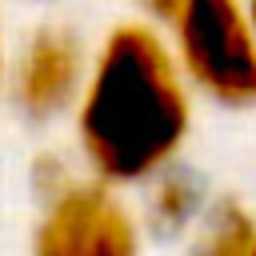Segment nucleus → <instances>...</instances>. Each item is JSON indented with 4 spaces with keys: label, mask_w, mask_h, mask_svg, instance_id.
<instances>
[{
    "label": "nucleus",
    "mask_w": 256,
    "mask_h": 256,
    "mask_svg": "<svg viewBox=\"0 0 256 256\" xmlns=\"http://www.w3.org/2000/svg\"><path fill=\"white\" fill-rule=\"evenodd\" d=\"M188 132V96L176 56L148 24H120L104 36L80 84L76 136L104 184H132L160 172Z\"/></svg>",
    "instance_id": "obj_1"
},
{
    "label": "nucleus",
    "mask_w": 256,
    "mask_h": 256,
    "mask_svg": "<svg viewBox=\"0 0 256 256\" xmlns=\"http://www.w3.org/2000/svg\"><path fill=\"white\" fill-rule=\"evenodd\" d=\"M136 4H140L148 16H160V20H168V16L176 12V4H180V0H136Z\"/></svg>",
    "instance_id": "obj_7"
},
{
    "label": "nucleus",
    "mask_w": 256,
    "mask_h": 256,
    "mask_svg": "<svg viewBox=\"0 0 256 256\" xmlns=\"http://www.w3.org/2000/svg\"><path fill=\"white\" fill-rule=\"evenodd\" d=\"M32 256H136V228L108 184L68 180L48 196Z\"/></svg>",
    "instance_id": "obj_3"
},
{
    "label": "nucleus",
    "mask_w": 256,
    "mask_h": 256,
    "mask_svg": "<svg viewBox=\"0 0 256 256\" xmlns=\"http://www.w3.org/2000/svg\"><path fill=\"white\" fill-rule=\"evenodd\" d=\"M4 72L8 68H4V40H0V92H4Z\"/></svg>",
    "instance_id": "obj_9"
},
{
    "label": "nucleus",
    "mask_w": 256,
    "mask_h": 256,
    "mask_svg": "<svg viewBox=\"0 0 256 256\" xmlns=\"http://www.w3.org/2000/svg\"><path fill=\"white\" fill-rule=\"evenodd\" d=\"M248 256H256V244H252V252H248Z\"/></svg>",
    "instance_id": "obj_10"
},
{
    "label": "nucleus",
    "mask_w": 256,
    "mask_h": 256,
    "mask_svg": "<svg viewBox=\"0 0 256 256\" xmlns=\"http://www.w3.org/2000/svg\"><path fill=\"white\" fill-rule=\"evenodd\" d=\"M252 244H256V224L248 220L244 208L224 200L208 212L204 232L192 244V256H248Z\"/></svg>",
    "instance_id": "obj_5"
},
{
    "label": "nucleus",
    "mask_w": 256,
    "mask_h": 256,
    "mask_svg": "<svg viewBox=\"0 0 256 256\" xmlns=\"http://www.w3.org/2000/svg\"><path fill=\"white\" fill-rule=\"evenodd\" d=\"M196 208V188L184 180V176H168L156 192V220L164 228H180Z\"/></svg>",
    "instance_id": "obj_6"
},
{
    "label": "nucleus",
    "mask_w": 256,
    "mask_h": 256,
    "mask_svg": "<svg viewBox=\"0 0 256 256\" xmlns=\"http://www.w3.org/2000/svg\"><path fill=\"white\" fill-rule=\"evenodd\" d=\"M168 24L180 72L224 104H256V32L236 0H180Z\"/></svg>",
    "instance_id": "obj_2"
},
{
    "label": "nucleus",
    "mask_w": 256,
    "mask_h": 256,
    "mask_svg": "<svg viewBox=\"0 0 256 256\" xmlns=\"http://www.w3.org/2000/svg\"><path fill=\"white\" fill-rule=\"evenodd\" d=\"M84 72H88V64H84L80 40L64 28H40L28 36V44L16 60L12 96L24 116L52 120L80 96Z\"/></svg>",
    "instance_id": "obj_4"
},
{
    "label": "nucleus",
    "mask_w": 256,
    "mask_h": 256,
    "mask_svg": "<svg viewBox=\"0 0 256 256\" xmlns=\"http://www.w3.org/2000/svg\"><path fill=\"white\" fill-rule=\"evenodd\" d=\"M244 12H248V24H252V32H256V0H248V8H244Z\"/></svg>",
    "instance_id": "obj_8"
}]
</instances>
